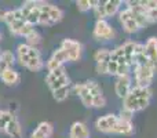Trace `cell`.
<instances>
[{
  "instance_id": "1",
  "label": "cell",
  "mask_w": 157,
  "mask_h": 138,
  "mask_svg": "<svg viewBox=\"0 0 157 138\" xmlns=\"http://www.w3.org/2000/svg\"><path fill=\"white\" fill-rule=\"evenodd\" d=\"M150 98H152V91L149 87H132L130 94L123 100V108L127 111L132 112H139L142 109L147 108L150 104Z\"/></svg>"
},
{
  "instance_id": "2",
  "label": "cell",
  "mask_w": 157,
  "mask_h": 138,
  "mask_svg": "<svg viewBox=\"0 0 157 138\" xmlns=\"http://www.w3.org/2000/svg\"><path fill=\"white\" fill-rule=\"evenodd\" d=\"M63 18V11L59 7L50 3L41 2L40 4V19L39 24L46 25V26H52V25L58 24L59 21H62Z\"/></svg>"
},
{
  "instance_id": "3",
  "label": "cell",
  "mask_w": 157,
  "mask_h": 138,
  "mask_svg": "<svg viewBox=\"0 0 157 138\" xmlns=\"http://www.w3.org/2000/svg\"><path fill=\"white\" fill-rule=\"evenodd\" d=\"M156 69L152 64H144V65H134V76H135L136 87H149L153 81Z\"/></svg>"
},
{
  "instance_id": "4",
  "label": "cell",
  "mask_w": 157,
  "mask_h": 138,
  "mask_svg": "<svg viewBox=\"0 0 157 138\" xmlns=\"http://www.w3.org/2000/svg\"><path fill=\"white\" fill-rule=\"evenodd\" d=\"M46 83H47V86H48V89L51 90V91H54V90L61 89V87L71 86V79H69L65 68L61 66V68L47 73Z\"/></svg>"
},
{
  "instance_id": "5",
  "label": "cell",
  "mask_w": 157,
  "mask_h": 138,
  "mask_svg": "<svg viewBox=\"0 0 157 138\" xmlns=\"http://www.w3.org/2000/svg\"><path fill=\"white\" fill-rule=\"evenodd\" d=\"M36 57H41L40 51L36 47H30L26 43H19L17 46V51H15V60L18 61V64L21 66H26V64L29 62L32 58Z\"/></svg>"
},
{
  "instance_id": "6",
  "label": "cell",
  "mask_w": 157,
  "mask_h": 138,
  "mask_svg": "<svg viewBox=\"0 0 157 138\" xmlns=\"http://www.w3.org/2000/svg\"><path fill=\"white\" fill-rule=\"evenodd\" d=\"M92 36L97 40H110L114 37V30L106 19H97L92 30Z\"/></svg>"
},
{
  "instance_id": "7",
  "label": "cell",
  "mask_w": 157,
  "mask_h": 138,
  "mask_svg": "<svg viewBox=\"0 0 157 138\" xmlns=\"http://www.w3.org/2000/svg\"><path fill=\"white\" fill-rule=\"evenodd\" d=\"M119 18L120 22H121L123 28L127 33H135L141 29V26L138 25L135 17H134V13L130 7H125L124 10L119 11Z\"/></svg>"
},
{
  "instance_id": "8",
  "label": "cell",
  "mask_w": 157,
  "mask_h": 138,
  "mask_svg": "<svg viewBox=\"0 0 157 138\" xmlns=\"http://www.w3.org/2000/svg\"><path fill=\"white\" fill-rule=\"evenodd\" d=\"M61 49H63L66 51L69 62H75V61L80 60L81 51H83V47H81L80 41L73 40V39H63L61 41Z\"/></svg>"
},
{
  "instance_id": "9",
  "label": "cell",
  "mask_w": 157,
  "mask_h": 138,
  "mask_svg": "<svg viewBox=\"0 0 157 138\" xmlns=\"http://www.w3.org/2000/svg\"><path fill=\"white\" fill-rule=\"evenodd\" d=\"M117 122H119V116H117V115L108 113V115L101 116L99 119H97L95 127H97L98 131H101V133H103V134H113Z\"/></svg>"
},
{
  "instance_id": "10",
  "label": "cell",
  "mask_w": 157,
  "mask_h": 138,
  "mask_svg": "<svg viewBox=\"0 0 157 138\" xmlns=\"http://www.w3.org/2000/svg\"><path fill=\"white\" fill-rule=\"evenodd\" d=\"M94 60L97 62V72L99 75H106L108 73L109 61H110V50L98 49L94 54Z\"/></svg>"
},
{
  "instance_id": "11",
  "label": "cell",
  "mask_w": 157,
  "mask_h": 138,
  "mask_svg": "<svg viewBox=\"0 0 157 138\" xmlns=\"http://www.w3.org/2000/svg\"><path fill=\"white\" fill-rule=\"evenodd\" d=\"M132 90V83H131V77L130 75H125V76H119L114 83V91H116L117 97L124 100L130 91Z\"/></svg>"
},
{
  "instance_id": "12",
  "label": "cell",
  "mask_w": 157,
  "mask_h": 138,
  "mask_svg": "<svg viewBox=\"0 0 157 138\" xmlns=\"http://www.w3.org/2000/svg\"><path fill=\"white\" fill-rule=\"evenodd\" d=\"M8 29H10V32L13 33V35L26 37L30 32L35 30V26L28 24V22H25V21H17V22H14V24L8 25Z\"/></svg>"
},
{
  "instance_id": "13",
  "label": "cell",
  "mask_w": 157,
  "mask_h": 138,
  "mask_svg": "<svg viewBox=\"0 0 157 138\" xmlns=\"http://www.w3.org/2000/svg\"><path fill=\"white\" fill-rule=\"evenodd\" d=\"M144 46H145V51H146V55L149 58L150 64H152L153 68L157 72V37H155V36L149 37Z\"/></svg>"
},
{
  "instance_id": "14",
  "label": "cell",
  "mask_w": 157,
  "mask_h": 138,
  "mask_svg": "<svg viewBox=\"0 0 157 138\" xmlns=\"http://www.w3.org/2000/svg\"><path fill=\"white\" fill-rule=\"evenodd\" d=\"M69 138H90L88 126L83 122H75L69 128Z\"/></svg>"
},
{
  "instance_id": "15",
  "label": "cell",
  "mask_w": 157,
  "mask_h": 138,
  "mask_svg": "<svg viewBox=\"0 0 157 138\" xmlns=\"http://www.w3.org/2000/svg\"><path fill=\"white\" fill-rule=\"evenodd\" d=\"M0 79H2V81L6 84V86L13 87V86H17V84L19 83V79H21V76H19V73L17 72L15 69L10 68V69L2 70Z\"/></svg>"
},
{
  "instance_id": "16",
  "label": "cell",
  "mask_w": 157,
  "mask_h": 138,
  "mask_svg": "<svg viewBox=\"0 0 157 138\" xmlns=\"http://www.w3.org/2000/svg\"><path fill=\"white\" fill-rule=\"evenodd\" d=\"M52 131H54V127H52L51 123L41 122V123H39V126L35 128V131L32 133L30 138H50L52 136Z\"/></svg>"
},
{
  "instance_id": "17",
  "label": "cell",
  "mask_w": 157,
  "mask_h": 138,
  "mask_svg": "<svg viewBox=\"0 0 157 138\" xmlns=\"http://www.w3.org/2000/svg\"><path fill=\"white\" fill-rule=\"evenodd\" d=\"M134 133V124L132 122H125L119 117L116 127H114L113 134H119V136H131Z\"/></svg>"
},
{
  "instance_id": "18",
  "label": "cell",
  "mask_w": 157,
  "mask_h": 138,
  "mask_svg": "<svg viewBox=\"0 0 157 138\" xmlns=\"http://www.w3.org/2000/svg\"><path fill=\"white\" fill-rule=\"evenodd\" d=\"M3 133H6L11 138H21L22 137V127H21V124H19L18 119L15 117L14 120H11V122L6 126V128H4Z\"/></svg>"
},
{
  "instance_id": "19",
  "label": "cell",
  "mask_w": 157,
  "mask_h": 138,
  "mask_svg": "<svg viewBox=\"0 0 157 138\" xmlns=\"http://www.w3.org/2000/svg\"><path fill=\"white\" fill-rule=\"evenodd\" d=\"M14 62H15V54H13L8 50H4V51L0 53V69H10L13 68Z\"/></svg>"
},
{
  "instance_id": "20",
  "label": "cell",
  "mask_w": 157,
  "mask_h": 138,
  "mask_svg": "<svg viewBox=\"0 0 157 138\" xmlns=\"http://www.w3.org/2000/svg\"><path fill=\"white\" fill-rule=\"evenodd\" d=\"M123 2L120 0H108L105 2V10H106V17H113L119 13L120 7H121Z\"/></svg>"
},
{
  "instance_id": "21",
  "label": "cell",
  "mask_w": 157,
  "mask_h": 138,
  "mask_svg": "<svg viewBox=\"0 0 157 138\" xmlns=\"http://www.w3.org/2000/svg\"><path fill=\"white\" fill-rule=\"evenodd\" d=\"M51 93H52V97H54V100L57 101V102H63V101L69 97V94H71V86L61 87V89H57Z\"/></svg>"
},
{
  "instance_id": "22",
  "label": "cell",
  "mask_w": 157,
  "mask_h": 138,
  "mask_svg": "<svg viewBox=\"0 0 157 138\" xmlns=\"http://www.w3.org/2000/svg\"><path fill=\"white\" fill-rule=\"evenodd\" d=\"M26 69L32 70V72H39V70H41L44 68V62H43V58L41 57H36V58H32V60L29 61V62L26 64V66H25Z\"/></svg>"
},
{
  "instance_id": "23",
  "label": "cell",
  "mask_w": 157,
  "mask_h": 138,
  "mask_svg": "<svg viewBox=\"0 0 157 138\" xmlns=\"http://www.w3.org/2000/svg\"><path fill=\"white\" fill-rule=\"evenodd\" d=\"M25 43L28 44V46H30V47H36L37 44H40L41 43V36H40V33L37 32V30H33V32H30L29 35L25 37Z\"/></svg>"
},
{
  "instance_id": "24",
  "label": "cell",
  "mask_w": 157,
  "mask_h": 138,
  "mask_svg": "<svg viewBox=\"0 0 157 138\" xmlns=\"http://www.w3.org/2000/svg\"><path fill=\"white\" fill-rule=\"evenodd\" d=\"M51 58L54 61H57L58 64H61V65H63L65 62H69V58H68V54H66V51L63 49H57L54 53H52Z\"/></svg>"
},
{
  "instance_id": "25",
  "label": "cell",
  "mask_w": 157,
  "mask_h": 138,
  "mask_svg": "<svg viewBox=\"0 0 157 138\" xmlns=\"http://www.w3.org/2000/svg\"><path fill=\"white\" fill-rule=\"evenodd\" d=\"M15 119V115L10 111H3L2 112V116H0V131H4L6 126L11 122V120Z\"/></svg>"
},
{
  "instance_id": "26",
  "label": "cell",
  "mask_w": 157,
  "mask_h": 138,
  "mask_svg": "<svg viewBox=\"0 0 157 138\" xmlns=\"http://www.w3.org/2000/svg\"><path fill=\"white\" fill-rule=\"evenodd\" d=\"M95 4H97V2H92V0H78V2H76L77 10L80 13H87L91 8H94Z\"/></svg>"
},
{
  "instance_id": "27",
  "label": "cell",
  "mask_w": 157,
  "mask_h": 138,
  "mask_svg": "<svg viewBox=\"0 0 157 138\" xmlns=\"http://www.w3.org/2000/svg\"><path fill=\"white\" fill-rule=\"evenodd\" d=\"M94 14L98 19H105L106 18V10H105V2H97L94 6Z\"/></svg>"
},
{
  "instance_id": "28",
  "label": "cell",
  "mask_w": 157,
  "mask_h": 138,
  "mask_svg": "<svg viewBox=\"0 0 157 138\" xmlns=\"http://www.w3.org/2000/svg\"><path fill=\"white\" fill-rule=\"evenodd\" d=\"M105 105H106L105 95H98V97H94V100H92V108H103Z\"/></svg>"
},
{
  "instance_id": "29",
  "label": "cell",
  "mask_w": 157,
  "mask_h": 138,
  "mask_svg": "<svg viewBox=\"0 0 157 138\" xmlns=\"http://www.w3.org/2000/svg\"><path fill=\"white\" fill-rule=\"evenodd\" d=\"M132 116H134L132 112L127 111V109H124V108L120 111V115H119L120 119H121V120H125V122H132Z\"/></svg>"
},
{
  "instance_id": "30",
  "label": "cell",
  "mask_w": 157,
  "mask_h": 138,
  "mask_svg": "<svg viewBox=\"0 0 157 138\" xmlns=\"http://www.w3.org/2000/svg\"><path fill=\"white\" fill-rule=\"evenodd\" d=\"M46 66H47V69H48V72H52V70H55V69L61 68V66H63V65H61V64H58L57 61H54L52 58H50V60L47 61Z\"/></svg>"
},
{
  "instance_id": "31",
  "label": "cell",
  "mask_w": 157,
  "mask_h": 138,
  "mask_svg": "<svg viewBox=\"0 0 157 138\" xmlns=\"http://www.w3.org/2000/svg\"><path fill=\"white\" fill-rule=\"evenodd\" d=\"M4 13H6V11H3L2 8H0V19H3V17H4Z\"/></svg>"
},
{
  "instance_id": "32",
  "label": "cell",
  "mask_w": 157,
  "mask_h": 138,
  "mask_svg": "<svg viewBox=\"0 0 157 138\" xmlns=\"http://www.w3.org/2000/svg\"><path fill=\"white\" fill-rule=\"evenodd\" d=\"M0 40H2V32H0Z\"/></svg>"
},
{
  "instance_id": "33",
  "label": "cell",
  "mask_w": 157,
  "mask_h": 138,
  "mask_svg": "<svg viewBox=\"0 0 157 138\" xmlns=\"http://www.w3.org/2000/svg\"><path fill=\"white\" fill-rule=\"evenodd\" d=\"M2 112H3V111H2V109H0V116H2Z\"/></svg>"
},
{
  "instance_id": "34",
  "label": "cell",
  "mask_w": 157,
  "mask_h": 138,
  "mask_svg": "<svg viewBox=\"0 0 157 138\" xmlns=\"http://www.w3.org/2000/svg\"><path fill=\"white\" fill-rule=\"evenodd\" d=\"M0 75H2V69H0Z\"/></svg>"
}]
</instances>
